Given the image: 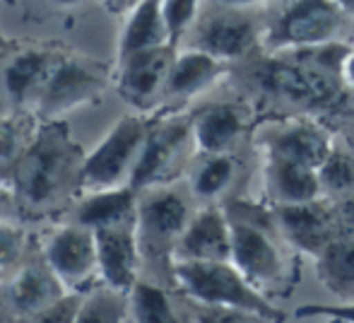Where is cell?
<instances>
[{
    "label": "cell",
    "mask_w": 354,
    "mask_h": 323,
    "mask_svg": "<svg viewBox=\"0 0 354 323\" xmlns=\"http://www.w3.org/2000/svg\"><path fill=\"white\" fill-rule=\"evenodd\" d=\"M193 145L205 155H229L246 131V116L236 104H212L191 118Z\"/></svg>",
    "instance_id": "obj_20"
},
{
    "label": "cell",
    "mask_w": 354,
    "mask_h": 323,
    "mask_svg": "<svg viewBox=\"0 0 354 323\" xmlns=\"http://www.w3.org/2000/svg\"><path fill=\"white\" fill-rule=\"evenodd\" d=\"M236 174V164L229 155H205V160L196 167L191 176V191L201 201H214L232 183Z\"/></svg>",
    "instance_id": "obj_28"
},
{
    "label": "cell",
    "mask_w": 354,
    "mask_h": 323,
    "mask_svg": "<svg viewBox=\"0 0 354 323\" xmlns=\"http://www.w3.org/2000/svg\"><path fill=\"white\" fill-rule=\"evenodd\" d=\"M316 273L330 295L345 302L354 299V237H340L316 256Z\"/></svg>",
    "instance_id": "obj_25"
},
{
    "label": "cell",
    "mask_w": 354,
    "mask_h": 323,
    "mask_svg": "<svg viewBox=\"0 0 354 323\" xmlns=\"http://www.w3.org/2000/svg\"><path fill=\"white\" fill-rule=\"evenodd\" d=\"M297 316H326V319H342L354 323V299L340 304H304L294 311Z\"/></svg>",
    "instance_id": "obj_34"
},
{
    "label": "cell",
    "mask_w": 354,
    "mask_h": 323,
    "mask_svg": "<svg viewBox=\"0 0 354 323\" xmlns=\"http://www.w3.org/2000/svg\"><path fill=\"white\" fill-rule=\"evenodd\" d=\"M149 133V121L138 113H126L113 123L104 140L84 157L80 196L94 191L131 186L133 172L142 155L145 140Z\"/></svg>",
    "instance_id": "obj_3"
},
{
    "label": "cell",
    "mask_w": 354,
    "mask_h": 323,
    "mask_svg": "<svg viewBox=\"0 0 354 323\" xmlns=\"http://www.w3.org/2000/svg\"><path fill=\"white\" fill-rule=\"evenodd\" d=\"M113 75L116 66L80 53H68L39 97L34 113L41 121H53L63 118L73 109L99 104L109 84H113Z\"/></svg>",
    "instance_id": "obj_4"
},
{
    "label": "cell",
    "mask_w": 354,
    "mask_h": 323,
    "mask_svg": "<svg viewBox=\"0 0 354 323\" xmlns=\"http://www.w3.org/2000/svg\"><path fill=\"white\" fill-rule=\"evenodd\" d=\"M318 181H321L323 198L342 201L354 193V155L342 147H333L326 162L318 167Z\"/></svg>",
    "instance_id": "obj_29"
},
{
    "label": "cell",
    "mask_w": 354,
    "mask_h": 323,
    "mask_svg": "<svg viewBox=\"0 0 354 323\" xmlns=\"http://www.w3.org/2000/svg\"><path fill=\"white\" fill-rule=\"evenodd\" d=\"M191 48L205 51L219 61H236L256 46V24L243 10L217 8L196 19L191 32Z\"/></svg>",
    "instance_id": "obj_13"
},
{
    "label": "cell",
    "mask_w": 354,
    "mask_h": 323,
    "mask_svg": "<svg viewBox=\"0 0 354 323\" xmlns=\"http://www.w3.org/2000/svg\"><path fill=\"white\" fill-rule=\"evenodd\" d=\"M131 297L109 285H97L84 292L82 306L75 323H128Z\"/></svg>",
    "instance_id": "obj_27"
},
{
    "label": "cell",
    "mask_w": 354,
    "mask_h": 323,
    "mask_svg": "<svg viewBox=\"0 0 354 323\" xmlns=\"http://www.w3.org/2000/svg\"><path fill=\"white\" fill-rule=\"evenodd\" d=\"M138 205L140 193L133 186L82 193L73 203L71 222H77L92 232L111 227H138Z\"/></svg>",
    "instance_id": "obj_18"
},
{
    "label": "cell",
    "mask_w": 354,
    "mask_h": 323,
    "mask_svg": "<svg viewBox=\"0 0 354 323\" xmlns=\"http://www.w3.org/2000/svg\"><path fill=\"white\" fill-rule=\"evenodd\" d=\"M171 280L178 292L196 304L248 311L268 323H282L287 319L280 306L248 282L232 261H174Z\"/></svg>",
    "instance_id": "obj_2"
},
{
    "label": "cell",
    "mask_w": 354,
    "mask_h": 323,
    "mask_svg": "<svg viewBox=\"0 0 354 323\" xmlns=\"http://www.w3.org/2000/svg\"><path fill=\"white\" fill-rule=\"evenodd\" d=\"M214 5H222V8H236V10H246L251 5H261L266 0H210Z\"/></svg>",
    "instance_id": "obj_38"
},
{
    "label": "cell",
    "mask_w": 354,
    "mask_h": 323,
    "mask_svg": "<svg viewBox=\"0 0 354 323\" xmlns=\"http://www.w3.org/2000/svg\"><path fill=\"white\" fill-rule=\"evenodd\" d=\"M174 261H232V222L224 207L207 205L191 217Z\"/></svg>",
    "instance_id": "obj_17"
},
{
    "label": "cell",
    "mask_w": 354,
    "mask_h": 323,
    "mask_svg": "<svg viewBox=\"0 0 354 323\" xmlns=\"http://www.w3.org/2000/svg\"><path fill=\"white\" fill-rule=\"evenodd\" d=\"M186 198L169 186H154L140 191L138 205V243L140 256L147 263H164L171 273L174 251L191 222Z\"/></svg>",
    "instance_id": "obj_5"
},
{
    "label": "cell",
    "mask_w": 354,
    "mask_h": 323,
    "mask_svg": "<svg viewBox=\"0 0 354 323\" xmlns=\"http://www.w3.org/2000/svg\"><path fill=\"white\" fill-rule=\"evenodd\" d=\"M340 5L333 0H294L268 32L270 48H321L342 27Z\"/></svg>",
    "instance_id": "obj_9"
},
{
    "label": "cell",
    "mask_w": 354,
    "mask_h": 323,
    "mask_svg": "<svg viewBox=\"0 0 354 323\" xmlns=\"http://www.w3.org/2000/svg\"><path fill=\"white\" fill-rule=\"evenodd\" d=\"M8 203L12 205V191H10L8 183H5L3 178H0V207L8 205Z\"/></svg>",
    "instance_id": "obj_39"
},
{
    "label": "cell",
    "mask_w": 354,
    "mask_h": 323,
    "mask_svg": "<svg viewBox=\"0 0 354 323\" xmlns=\"http://www.w3.org/2000/svg\"><path fill=\"white\" fill-rule=\"evenodd\" d=\"M342 82L354 89V51L347 53V58L342 61Z\"/></svg>",
    "instance_id": "obj_37"
},
{
    "label": "cell",
    "mask_w": 354,
    "mask_h": 323,
    "mask_svg": "<svg viewBox=\"0 0 354 323\" xmlns=\"http://www.w3.org/2000/svg\"><path fill=\"white\" fill-rule=\"evenodd\" d=\"M15 44H17V41H12V39H10V37H5V34L0 32V58H3L5 53H8L10 48L15 46Z\"/></svg>",
    "instance_id": "obj_41"
},
{
    "label": "cell",
    "mask_w": 354,
    "mask_h": 323,
    "mask_svg": "<svg viewBox=\"0 0 354 323\" xmlns=\"http://www.w3.org/2000/svg\"><path fill=\"white\" fill-rule=\"evenodd\" d=\"M229 215V212H227ZM232 222V263L246 275L248 282L263 290L282 277V256L261 222L229 215Z\"/></svg>",
    "instance_id": "obj_15"
},
{
    "label": "cell",
    "mask_w": 354,
    "mask_h": 323,
    "mask_svg": "<svg viewBox=\"0 0 354 323\" xmlns=\"http://www.w3.org/2000/svg\"><path fill=\"white\" fill-rule=\"evenodd\" d=\"M335 207H337V215H340V222H342V227H345V232L354 237V193L342 198V201H337Z\"/></svg>",
    "instance_id": "obj_35"
},
{
    "label": "cell",
    "mask_w": 354,
    "mask_h": 323,
    "mask_svg": "<svg viewBox=\"0 0 354 323\" xmlns=\"http://www.w3.org/2000/svg\"><path fill=\"white\" fill-rule=\"evenodd\" d=\"M29 246H32V239L22 225L0 222V273L3 275L12 273L24 261Z\"/></svg>",
    "instance_id": "obj_31"
},
{
    "label": "cell",
    "mask_w": 354,
    "mask_h": 323,
    "mask_svg": "<svg viewBox=\"0 0 354 323\" xmlns=\"http://www.w3.org/2000/svg\"><path fill=\"white\" fill-rule=\"evenodd\" d=\"M102 3L109 10V15H113V17H128L142 0H102Z\"/></svg>",
    "instance_id": "obj_36"
},
{
    "label": "cell",
    "mask_w": 354,
    "mask_h": 323,
    "mask_svg": "<svg viewBox=\"0 0 354 323\" xmlns=\"http://www.w3.org/2000/svg\"><path fill=\"white\" fill-rule=\"evenodd\" d=\"M61 41H17L0 58V84L10 109H32L68 56Z\"/></svg>",
    "instance_id": "obj_6"
},
{
    "label": "cell",
    "mask_w": 354,
    "mask_h": 323,
    "mask_svg": "<svg viewBox=\"0 0 354 323\" xmlns=\"http://www.w3.org/2000/svg\"><path fill=\"white\" fill-rule=\"evenodd\" d=\"M133 323H183L164 287L149 280H138L131 290Z\"/></svg>",
    "instance_id": "obj_26"
},
{
    "label": "cell",
    "mask_w": 354,
    "mask_h": 323,
    "mask_svg": "<svg viewBox=\"0 0 354 323\" xmlns=\"http://www.w3.org/2000/svg\"><path fill=\"white\" fill-rule=\"evenodd\" d=\"M99 256V277L102 285H109L118 292H128L140 280V243L138 227H111V230L94 232Z\"/></svg>",
    "instance_id": "obj_16"
},
{
    "label": "cell",
    "mask_w": 354,
    "mask_h": 323,
    "mask_svg": "<svg viewBox=\"0 0 354 323\" xmlns=\"http://www.w3.org/2000/svg\"><path fill=\"white\" fill-rule=\"evenodd\" d=\"M340 75H333L316 63L268 61L258 71L256 80L261 89L289 104L301 107H326L337 99Z\"/></svg>",
    "instance_id": "obj_10"
},
{
    "label": "cell",
    "mask_w": 354,
    "mask_h": 323,
    "mask_svg": "<svg viewBox=\"0 0 354 323\" xmlns=\"http://www.w3.org/2000/svg\"><path fill=\"white\" fill-rule=\"evenodd\" d=\"M335 5H340L342 12H354V0H333Z\"/></svg>",
    "instance_id": "obj_43"
},
{
    "label": "cell",
    "mask_w": 354,
    "mask_h": 323,
    "mask_svg": "<svg viewBox=\"0 0 354 323\" xmlns=\"http://www.w3.org/2000/svg\"><path fill=\"white\" fill-rule=\"evenodd\" d=\"M224 61L198 48H186L176 53V61L169 73L162 102H186L196 94L205 92L222 77Z\"/></svg>",
    "instance_id": "obj_21"
},
{
    "label": "cell",
    "mask_w": 354,
    "mask_h": 323,
    "mask_svg": "<svg viewBox=\"0 0 354 323\" xmlns=\"http://www.w3.org/2000/svg\"><path fill=\"white\" fill-rule=\"evenodd\" d=\"M39 246L68 292H89L102 285L97 237L92 230L68 220L48 230Z\"/></svg>",
    "instance_id": "obj_8"
},
{
    "label": "cell",
    "mask_w": 354,
    "mask_h": 323,
    "mask_svg": "<svg viewBox=\"0 0 354 323\" xmlns=\"http://www.w3.org/2000/svg\"><path fill=\"white\" fill-rule=\"evenodd\" d=\"M171 46L169 44L167 24L162 17V0H142L136 10L126 17V24L118 37L116 61L147 48Z\"/></svg>",
    "instance_id": "obj_23"
},
{
    "label": "cell",
    "mask_w": 354,
    "mask_h": 323,
    "mask_svg": "<svg viewBox=\"0 0 354 323\" xmlns=\"http://www.w3.org/2000/svg\"><path fill=\"white\" fill-rule=\"evenodd\" d=\"M266 191L268 198L275 203V207L299 205V203H311L323 198L318 169L275 160V157H268L266 162Z\"/></svg>",
    "instance_id": "obj_22"
},
{
    "label": "cell",
    "mask_w": 354,
    "mask_h": 323,
    "mask_svg": "<svg viewBox=\"0 0 354 323\" xmlns=\"http://www.w3.org/2000/svg\"><path fill=\"white\" fill-rule=\"evenodd\" d=\"M188 311H191L193 323H268L261 316L248 314V311L205 306V304H196V302H188Z\"/></svg>",
    "instance_id": "obj_33"
},
{
    "label": "cell",
    "mask_w": 354,
    "mask_h": 323,
    "mask_svg": "<svg viewBox=\"0 0 354 323\" xmlns=\"http://www.w3.org/2000/svg\"><path fill=\"white\" fill-rule=\"evenodd\" d=\"M39 126H41V118L32 109H12L0 118V178L3 181L29 150Z\"/></svg>",
    "instance_id": "obj_24"
},
{
    "label": "cell",
    "mask_w": 354,
    "mask_h": 323,
    "mask_svg": "<svg viewBox=\"0 0 354 323\" xmlns=\"http://www.w3.org/2000/svg\"><path fill=\"white\" fill-rule=\"evenodd\" d=\"M84 157L66 118L41 121L29 150L5 178L17 215L44 220L73 205L80 196Z\"/></svg>",
    "instance_id": "obj_1"
},
{
    "label": "cell",
    "mask_w": 354,
    "mask_h": 323,
    "mask_svg": "<svg viewBox=\"0 0 354 323\" xmlns=\"http://www.w3.org/2000/svg\"><path fill=\"white\" fill-rule=\"evenodd\" d=\"M275 215L284 239L313 258L321 256L335 239L347 234L335 203H326L323 198L299 205H280L275 207Z\"/></svg>",
    "instance_id": "obj_14"
},
{
    "label": "cell",
    "mask_w": 354,
    "mask_h": 323,
    "mask_svg": "<svg viewBox=\"0 0 354 323\" xmlns=\"http://www.w3.org/2000/svg\"><path fill=\"white\" fill-rule=\"evenodd\" d=\"M328 323H347V321H342V319H328Z\"/></svg>",
    "instance_id": "obj_45"
},
{
    "label": "cell",
    "mask_w": 354,
    "mask_h": 323,
    "mask_svg": "<svg viewBox=\"0 0 354 323\" xmlns=\"http://www.w3.org/2000/svg\"><path fill=\"white\" fill-rule=\"evenodd\" d=\"M176 46H159L131 53V56L116 61L113 87H116L118 97L140 111H147L154 104H159L171 66L176 61Z\"/></svg>",
    "instance_id": "obj_11"
},
{
    "label": "cell",
    "mask_w": 354,
    "mask_h": 323,
    "mask_svg": "<svg viewBox=\"0 0 354 323\" xmlns=\"http://www.w3.org/2000/svg\"><path fill=\"white\" fill-rule=\"evenodd\" d=\"M198 8H201V0H162V17L171 46L178 48V44L188 37L198 19Z\"/></svg>",
    "instance_id": "obj_30"
},
{
    "label": "cell",
    "mask_w": 354,
    "mask_h": 323,
    "mask_svg": "<svg viewBox=\"0 0 354 323\" xmlns=\"http://www.w3.org/2000/svg\"><path fill=\"white\" fill-rule=\"evenodd\" d=\"M8 111H12V109H10L8 97H5V92H3V84H0V118H3Z\"/></svg>",
    "instance_id": "obj_42"
},
{
    "label": "cell",
    "mask_w": 354,
    "mask_h": 323,
    "mask_svg": "<svg viewBox=\"0 0 354 323\" xmlns=\"http://www.w3.org/2000/svg\"><path fill=\"white\" fill-rule=\"evenodd\" d=\"M46 3L56 5V8H77V5H84L87 0H46Z\"/></svg>",
    "instance_id": "obj_40"
},
{
    "label": "cell",
    "mask_w": 354,
    "mask_h": 323,
    "mask_svg": "<svg viewBox=\"0 0 354 323\" xmlns=\"http://www.w3.org/2000/svg\"><path fill=\"white\" fill-rule=\"evenodd\" d=\"M82 299H84V292H68L63 299H58L48 309L39 311V314L29 316V319L12 321V323H75L80 314V306H82Z\"/></svg>",
    "instance_id": "obj_32"
},
{
    "label": "cell",
    "mask_w": 354,
    "mask_h": 323,
    "mask_svg": "<svg viewBox=\"0 0 354 323\" xmlns=\"http://www.w3.org/2000/svg\"><path fill=\"white\" fill-rule=\"evenodd\" d=\"M0 3H3V5H15L17 0H0Z\"/></svg>",
    "instance_id": "obj_44"
},
{
    "label": "cell",
    "mask_w": 354,
    "mask_h": 323,
    "mask_svg": "<svg viewBox=\"0 0 354 323\" xmlns=\"http://www.w3.org/2000/svg\"><path fill=\"white\" fill-rule=\"evenodd\" d=\"M188 142H193V128L188 118L164 116L159 121H149L147 140L133 172L131 186L138 193L154 186H167Z\"/></svg>",
    "instance_id": "obj_12"
},
{
    "label": "cell",
    "mask_w": 354,
    "mask_h": 323,
    "mask_svg": "<svg viewBox=\"0 0 354 323\" xmlns=\"http://www.w3.org/2000/svg\"><path fill=\"white\" fill-rule=\"evenodd\" d=\"M66 295V285L48 266L39 241L32 239L24 261L12 273H8L0 285V311L10 323L22 321L48 309Z\"/></svg>",
    "instance_id": "obj_7"
},
{
    "label": "cell",
    "mask_w": 354,
    "mask_h": 323,
    "mask_svg": "<svg viewBox=\"0 0 354 323\" xmlns=\"http://www.w3.org/2000/svg\"><path fill=\"white\" fill-rule=\"evenodd\" d=\"M333 147L335 145H333L326 128H321L318 123H306V121L277 128L266 142L268 157L297 162L311 169L321 167L326 162V157L333 152Z\"/></svg>",
    "instance_id": "obj_19"
}]
</instances>
